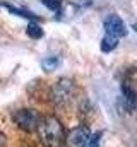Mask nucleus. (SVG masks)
<instances>
[{"label": "nucleus", "mask_w": 137, "mask_h": 147, "mask_svg": "<svg viewBox=\"0 0 137 147\" xmlns=\"http://www.w3.org/2000/svg\"><path fill=\"white\" fill-rule=\"evenodd\" d=\"M36 132H38L39 142L43 147H62L64 140H65L64 127H62L60 120L53 115L43 116Z\"/></svg>", "instance_id": "1"}, {"label": "nucleus", "mask_w": 137, "mask_h": 147, "mask_svg": "<svg viewBox=\"0 0 137 147\" xmlns=\"http://www.w3.org/2000/svg\"><path fill=\"white\" fill-rule=\"evenodd\" d=\"M118 45V39L117 38H111V36H106L101 39V51L104 53H108V51H111V50H115V46Z\"/></svg>", "instance_id": "6"}, {"label": "nucleus", "mask_w": 137, "mask_h": 147, "mask_svg": "<svg viewBox=\"0 0 137 147\" xmlns=\"http://www.w3.org/2000/svg\"><path fill=\"white\" fill-rule=\"evenodd\" d=\"M12 120L14 123L24 130V132H34L41 121V116L36 110H29V108H24V110H17L12 115Z\"/></svg>", "instance_id": "3"}, {"label": "nucleus", "mask_w": 137, "mask_h": 147, "mask_svg": "<svg viewBox=\"0 0 137 147\" xmlns=\"http://www.w3.org/2000/svg\"><path fill=\"white\" fill-rule=\"evenodd\" d=\"M41 2H43L45 7H48L50 10L60 14V10H62V2H60V0H41Z\"/></svg>", "instance_id": "10"}, {"label": "nucleus", "mask_w": 137, "mask_h": 147, "mask_svg": "<svg viewBox=\"0 0 137 147\" xmlns=\"http://www.w3.org/2000/svg\"><path fill=\"white\" fill-rule=\"evenodd\" d=\"M2 5L3 7H7L12 14H17V16H21V17H28V19H34V16L31 12H28V10H24V9H17V7H12V5H9V3H5V2H2Z\"/></svg>", "instance_id": "9"}, {"label": "nucleus", "mask_w": 137, "mask_h": 147, "mask_svg": "<svg viewBox=\"0 0 137 147\" xmlns=\"http://www.w3.org/2000/svg\"><path fill=\"white\" fill-rule=\"evenodd\" d=\"M28 36L33 38V39H39V38L43 36V29H41V26L39 24H36V22H29V26H28Z\"/></svg>", "instance_id": "7"}, {"label": "nucleus", "mask_w": 137, "mask_h": 147, "mask_svg": "<svg viewBox=\"0 0 137 147\" xmlns=\"http://www.w3.org/2000/svg\"><path fill=\"white\" fill-rule=\"evenodd\" d=\"M3 146H5V135L0 132V147H3Z\"/></svg>", "instance_id": "12"}, {"label": "nucleus", "mask_w": 137, "mask_h": 147, "mask_svg": "<svg viewBox=\"0 0 137 147\" xmlns=\"http://www.w3.org/2000/svg\"><path fill=\"white\" fill-rule=\"evenodd\" d=\"M89 135L87 127H74L65 135V147H86Z\"/></svg>", "instance_id": "4"}, {"label": "nucleus", "mask_w": 137, "mask_h": 147, "mask_svg": "<svg viewBox=\"0 0 137 147\" xmlns=\"http://www.w3.org/2000/svg\"><path fill=\"white\" fill-rule=\"evenodd\" d=\"M103 28H104V33H106L108 36L117 38V39L122 38V36H125V33H127V28H125L123 21H122L118 16H115V14H111V16H108V17L104 19Z\"/></svg>", "instance_id": "5"}, {"label": "nucleus", "mask_w": 137, "mask_h": 147, "mask_svg": "<svg viewBox=\"0 0 137 147\" xmlns=\"http://www.w3.org/2000/svg\"><path fill=\"white\" fill-rule=\"evenodd\" d=\"M41 67H43V70L52 72V70H55V69L58 67V58H57V57H48V58H45V60L41 62Z\"/></svg>", "instance_id": "8"}, {"label": "nucleus", "mask_w": 137, "mask_h": 147, "mask_svg": "<svg viewBox=\"0 0 137 147\" xmlns=\"http://www.w3.org/2000/svg\"><path fill=\"white\" fill-rule=\"evenodd\" d=\"M132 29H134V31H136V33H137V22H136V24H134V26H132Z\"/></svg>", "instance_id": "13"}, {"label": "nucleus", "mask_w": 137, "mask_h": 147, "mask_svg": "<svg viewBox=\"0 0 137 147\" xmlns=\"http://www.w3.org/2000/svg\"><path fill=\"white\" fill-rule=\"evenodd\" d=\"M101 137H103V132H94L89 135V140H87V147H100V142H101Z\"/></svg>", "instance_id": "11"}, {"label": "nucleus", "mask_w": 137, "mask_h": 147, "mask_svg": "<svg viewBox=\"0 0 137 147\" xmlns=\"http://www.w3.org/2000/svg\"><path fill=\"white\" fill-rule=\"evenodd\" d=\"M74 82L70 79H58L53 86H52V101L57 106H64L74 96Z\"/></svg>", "instance_id": "2"}]
</instances>
